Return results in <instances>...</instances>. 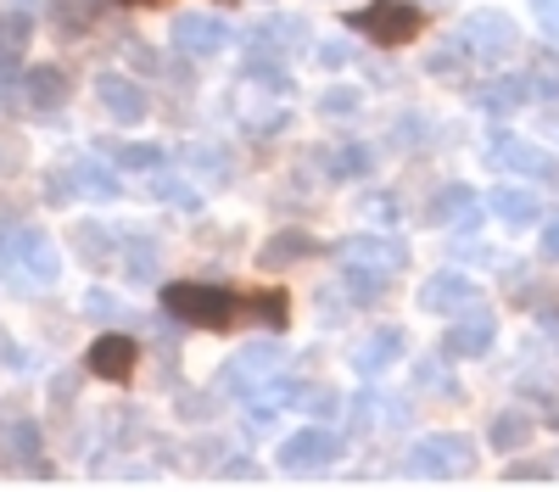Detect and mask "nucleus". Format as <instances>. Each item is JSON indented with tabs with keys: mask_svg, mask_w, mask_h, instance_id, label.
Masks as SVG:
<instances>
[{
	"mask_svg": "<svg viewBox=\"0 0 559 492\" xmlns=\"http://www.w3.org/2000/svg\"><path fill=\"white\" fill-rule=\"evenodd\" d=\"M515 23H509L503 12H476L471 23H464V45H471V57L476 62H498V57H509L515 51Z\"/></svg>",
	"mask_w": 559,
	"mask_h": 492,
	"instance_id": "nucleus-8",
	"label": "nucleus"
},
{
	"mask_svg": "<svg viewBox=\"0 0 559 492\" xmlns=\"http://www.w3.org/2000/svg\"><path fill=\"white\" fill-rule=\"evenodd\" d=\"M386 291V275H376V268H358V263H342V297L369 308V302H381Z\"/></svg>",
	"mask_w": 559,
	"mask_h": 492,
	"instance_id": "nucleus-23",
	"label": "nucleus"
},
{
	"mask_svg": "<svg viewBox=\"0 0 559 492\" xmlns=\"http://www.w3.org/2000/svg\"><path fill=\"white\" fill-rule=\"evenodd\" d=\"M548 470L543 465H515V470H509V481H543Z\"/></svg>",
	"mask_w": 559,
	"mask_h": 492,
	"instance_id": "nucleus-44",
	"label": "nucleus"
},
{
	"mask_svg": "<svg viewBox=\"0 0 559 492\" xmlns=\"http://www.w3.org/2000/svg\"><path fill=\"white\" fill-rule=\"evenodd\" d=\"M96 101H102L107 118H118V123H146V112H152L146 89H140L134 79H123V73H96Z\"/></svg>",
	"mask_w": 559,
	"mask_h": 492,
	"instance_id": "nucleus-10",
	"label": "nucleus"
},
{
	"mask_svg": "<svg viewBox=\"0 0 559 492\" xmlns=\"http://www.w3.org/2000/svg\"><path fill=\"white\" fill-rule=\"evenodd\" d=\"M397 358H403V331H376V336H369V341L358 347L353 364H358V375H364V381H376L381 370H392V364H397Z\"/></svg>",
	"mask_w": 559,
	"mask_h": 492,
	"instance_id": "nucleus-15",
	"label": "nucleus"
},
{
	"mask_svg": "<svg viewBox=\"0 0 559 492\" xmlns=\"http://www.w3.org/2000/svg\"><path fill=\"white\" fill-rule=\"evenodd\" d=\"M487 213L503 218L509 230H526V224H537V213H543L537 185H503V191H492V196H487Z\"/></svg>",
	"mask_w": 559,
	"mask_h": 492,
	"instance_id": "nucleus-14",
	"label": "nucleus"
},
{
	"mask_svg": "<svg viewBox=\"0 0 559 492\" xmlns=\"http://www.w3.org/2000/svg\"><path fill=\"white\" fill-rule=\"evenodd\" d=\"M471 202H476V196H471V191H464V185H448V191L437 196V207H431V218H453L459 207H471Z\"/></svg>",
	"mask_w": 559,
	"mask_h": 492,
	"instance_id": "nucleus-36",
	"label": "nucleus"
},
{
	"mask_svg": "<svg viewBox=\"0 0 559 492\" xmlns=\"http://www.w3.org/2000/svg\"><path fill=\"white\" fill-rule=\"evenodd\" d=\"M487 112H498V118H509V112H515L521 101H526V79H492L487 89H481V96H476Z\"/></svg>",
	"mask_w": 559,
	"mask_h": 492,
	"instance_id": "nucleus-28",
	"label": "nucleus"
},
{
	"mask_svg": "<svg viewBox=\"0 0 559 492\" xmlns=\"http://www.w3.org/2000/svg\"><path fill=\"white\" fill-rule=\"evenodd\" d=\"M191 163L207 173V179H229V157L218 146H191Z\"/></svg>",
	"mask_w": 559,
	"mask_h": 492,
	"instance_id": "nucleus-33",
	"label": "nucleus"
},
{
	"mask_svg": "<svg viewBox=\"0 0 559 492\" xmlns=\"http://www.w3.org/2000/svg\"><path fill=\"white\" fill-rule=\"evenodd\" d=\"M471 465H476V442L459 436V431L419 436L414 454H408V470H414V476H464Z\"/></svg>",
	"mask_w": 559,
	"mask_h": 492,
	"instance_id": "nucleus-4",
	"label": "nucleus"
},
{
	"mask_svg": "<svg viewBox=\"0 0 559 492\" xmlns=\"http://www.w3.org/2000/svg\"><path fill=\"white\" fill-rule=\"evenodd\" d=\"M302 403H308V415H319V420H331V415H336V403H342V397H336L331 386H319V392H308Z\"/></svg>",
	"mask_w": 559,
	"mask_h": 492,
	"instance_id": "nucleus-39",
	"label": "nucleus"
},
{
	"mask_svg": "<svg viewBox=\"0 0 559 492\" xmlns=\"http://www.w3.org/2000/svg\"><path fill=\"white\" fill-rule=\"evenodd\" d=\"M123 7H152V0H123Z\"/></svg>",
	"mask_w": 559,
	"mask_h": 492,
	"instance_id": "nucleus-45",
	"label": "nucleus"
},
{
	"mask_svg": "<svg viewBox=\"0 0 559 492\" xmlns=\"http://www.w3.org/2000/svg\"><path fill=\"white\" fill-rule=\"evenodd\" d=\"M358 101H364V96H358V89H347V84H336V89H324V96H319L313 107H319L324 118H347V112H358Z\"/></svg>",
	"mask_w": 559,
	"mask_h": 492,
	"instance_id": "nucleus-30",
	"label": "nucleus"
},
{
	"mask_svg": "<svg viewBox=\"0 0 559 492\" xmlns=\"http://www.w3.org/2000/svg\"><path fill=\"white\" fill-rule=\"evenodd\" d=\"M342 263H358V268H376V275H397V268L408 263V247L397 236H381V230H369V236H353L342 241Z\"/></svg>",
	"mask_w": 559,
	"mask_h": 492,
	"instance_id": "nucleus-7",
	"label": "nucleus"
},
{
	"mask_svg": "<svg viewBox=\"0 0 559 492\" xmlns=\"http://www.w3.org/2000/svg\"><path fill=\"white\" fill-rule=\"evenodd\" d=\"M107 157H112L118 168H134V173L163 168V146H146V141H112V146H107Z\"/></svg>",
	"mask_w": 559,
	"mask_h": 492,
	"instance_id": "nucleus-27",
	"label": "nucleus"
},
{
	"mask_svg": "<svg viewBox=\"0 0 559 492\" xmlns=\"http://www.w3.org/2000/svg\"><path fill=\"white\" fill-rule=\"evenodd\" d=\"M532 436H537V415H526V409L492 415V447H498V454H521Z\"/></svg>",
	"mask_w": 559,
	"mask_h": 492,
	"instance_id": "nucleus-17",
	"label": "nucleus"
},
{
	"mask_svg": "<svg viewBox=\"0 0 559 492\" xmlns=\"http://www.w3.org/2000/svg\"><path fill=\"white\" fill-rule=\"evenodd\" d=\"M129 62H134L140 73H157V57H152V45H129Z\"/></svg>",
	"mask_w": 559,
	"mask_h": 492,
	"instance_id": "nucleus-41",
	"label": "nucleus"
},
{
	"mask_svg": "<svg viewBox=\"0 0 559 492\" xmlns=\"http://www.w3.org/2000/svg\"><path fill=\"white\" fill-rule=\"evenodd\" d=\"M526 7H532L537 28H543L548 39H559V0H526Z\"/></svg>",
	"mask_w": 559,
	"mask_h": 492,
	"instance_id": "nucleus-37",
	"label": "nucleus"
},
{
	"mask_svg": "<svg viewBox=\"0 0 559 492\" xmlns=\"http://www.w3.org/2000/svg\"><path fill=\"white\" fill-rule=\"evenodd\" d=\"M84 313H96V320H129L123 302H118V297H107V291H84Z\"/></svg>",
	"mask_w": 559,
	"mask_h": 492,
	"instance_id": "nucleus-34",
	"label": "nucleus"
},
{
	"mask_svg": "<svg viewBox=\"0 0 559 492\" xmlns=\"http://www.w3.org/2000/svg\"><path fill=\"white\" fill-rule=\"evenodd\" d=\"M102 17V7L96 0H51V28L62 34V39H73V34H84L90 23Z\"/></svg>",
	"mask_w": 559,
	"mask_h": 492,
	"instance_id": "nucleus-24",
	"label": "nucleus"
},
{
	"mask_svg": "<svg viewBox=\"0 0 559 492\" xmlns=\"http://www.w3.org/2000/svg\"><path fill=\"white\" fill-rule=\"evenodd\" d=\"M73 392H79V375H73V370H68V375H57V381H51V397H57V403H68V397H73Z\"/></svg>",
	"mask_w": 559,
	"mask_h": 492,
	"instance_id": "nucleus-42",
	"label": "nucleus"
},
{
	"mask_svg": "<svg viewBox=\"0 0 559 492\" xmlns=\"http://www.w3.org/2000/svg\"><path fill=\"white\" fill-rule=\"evenodd\" d=\"M515 146H521V134H509V129H492V134H487V163H492V168H509V157H515Z\"/></svg>",
	"mask_w": 559,
	"mask_h": 492,
	"instance_id": "nucleus-32",
	"label": "nucleus"
},
{
	"mask_svg": "<svg viewBox=\"0 0 559 492\" xmlns=\"http://www.w3.org/2000/svg\"><path fill=\"white\" fill-rule=\"evenodd\" d=\"M73 247H79V257H84L90 268H107V263L118 257V236L107 230V224H79Z\"/></svg>",
	"mask_w": 559,
	"mask_h": 492,
	"instance_id": "nucleus-21",
	"label": "nucleus"
},
{
	"mask_svg": "<svg viewBox=\"0 0 559 492\" xmlns=\"http://www.w3.org/2000/svg\"><path fill=\"white\" fill-rule=\"evenodd\" d=\"M509 173L532 179V185H559V163H554V152H543V146H532V141L515 146V157H509Z\"/></svg>",
	"mask_w": 559,
	"mask_h": 492,
	"instance_id": "nucleus-18",
	"label": "nucleus"
},
{
	"mask_svg": "<svg viewBox=\"0 0 559 492\" xmlns=\"http://www.w3.org/2000/svg\"><path fill=\"white\" fill-rule=\"evenodd\" d=\"M280 370H286V347H274V341H252V347H241V352L218 370V392H229V397H252V392H258V386H269Z\"/></svg>",
	"mask_w": 559,
	"mask_h": 492,
	"instance_id": "nucleus-2",
	"label": "nucleus"
},
{
	"mask_svg": "<svg viewBox=\"0 0 559 492\" xmlns=\"http://www.w3.org/2000/svg\"><path fill=\"white\" fill-rule=\"evenodd\" d=\"M476 302V286L459 275V268H442V275H431L426 286H419V308L431 313H453V308H471Z\"/></svg>",
	"mask_w": 559,
	"mask_h": 492,
	"instance_id": "nucleus-13",
	"label": "nucleus"
},
{
	"mask_svg": "<svg viewBox=\"0 0 559 492\" xmlns=\"http://www.w3.org/2000/svg\"><path fill=\"white\" fill-rule=\"evenodd\" d=\"M73 179H79V196H96V202H112L123 185H118V173L102 163V157H79L73 163Z\"/></svg>",
	"mask_w": 559,
	"mask_h": 492,
	"instance_id": "nucleus-20",
	"label": "nucleus"
},
{
	"mask_svg": "<svg viewBox=\"0 0 559 492\" xmlns=\"http://www.w3.org/2000/svg\"><path fill=\"white\" fill-rule=\"evenodd\" d=\"M163 308L185 325H202V331H224L241 320V297L224 291V286H207V280H179L163 291Z\"/></svg>",
	"mask_w": 559,
	"mask_h": 492,
	"instance_id": "nucleus-1",
	"label": "nucleus"
},
{
	"mask_svg": "<svg viewBox=\"0 0 559 492\" xmlns=\"http://www.w3.org/2000/svg\"><path fill=\"white\" fill-rule=\"evenodd\" d=\"M313 62H319V68H347V62H353V45H347V39H324L319 51H313Z\"/></svg>",
	"mask_w": 559,
	"mask_h": 492,
	"instance_id": "nucleus-35",
	"label": "nucleus"
},
{
	"mask_svg": "<svg viewBox=\"0 0 559 492\" xmlns=\"http://www.w3.org/2000/svg\"><path fill=\"white\" fill-rule=\"evenodd\" d=\"M308 252H313V236H308V230H280V236L263 241L258 263L274 275V268H286V263H297V257H308Z\"/></svg>",
	"mask_w": 559,
	"mask_h": 492,
	"instance_id": "nucleus-19",
	"label": "nucleus"
},
{
	"mask_svg": "<svg viewBox=\"0 0 559 492\" xmlns=\"http://www.w3.org/2000/svg\"><path fill=\"white\" fill-rule=\"evenodd\" d=\"M241 320H258V325L280 331V325H286V297H280V291H252V297H241Z\"/></svg>",
	"mask_w": 559,
	"mask_h": 492,
	"instance_id": "nucleus-29",
	"label": "nucleus"
},
{
	"mask_svg": "<svg viewBox=\"0 0 559 492\" xmlns=\"http://www.w3.org/2000/svg\"><path fill=\"white\" fill-rule=\"evenodd\" d=\"M73 196H79L73 163H68V168H51V173H45V202H51V207H62V202H73Z\"/></svg>",
	"mask_w": 559,
	"mask_h": 492,
	"instance_id": "nucleus-31",
	"label": "nucleus"
},
{
	"mask_svg": "<svg viewBox=\"0 0 559 492\" xmlns=\"http://www.w3.org/2000/svg\"><path fill=\"white\" fill-rule=\"evenodd\" d=\"M224 39H229V28H224V17H213V12H179V17H174V51H185L191 62L218 57Z\"/></svg>",
	"mask_w": 559,
	"mask_h": 492,
	"instance_id": "nucleus-5",
	"label": "nucleus"
},
{
	"mask_svg": "<svg viewBox=\"0 0 559 492\" xmlns=\"http://www.w3.org/2000/svg\"><path fill=\"white\" fill-rule=\"evenodd\" d=\"M134 364H140V341L123 336V331L96 336V341H90V352H84V370H90V375H102V381H129Z\"/></svg>",
	"mask_w": 559,
	"mask_h": 492,
	"instance_id": "nucleus-6",
	"label": "nucleus"
},
{
	"mask_svg": "<svg viewBox=\"0 0 559 492\" xmlns=\"http://www.w3.org/2000/svg\"><path fill=\"white\" fill-rule=\"evenodd\" d=\"M419 23H426V12H419L414 0H369V7L353 17V28H358L369 45H381V51H392V45L414 39Z\"/></svg>",
	"mask_w": 559,
	"mask_h": 492,
	"instance_id": "nucleus-3",
	"label": "nucleus"
},
{
	"mask_svg": "<svg viewBox=\"0 0 559 492\" xmlns=\"http://www.w3.org/2000/svg\"><path fill=\"white\" fill-rule=\"evenodd\" d=\"M179 415H185V420H207L213 403H207L202 392H185V397H179Z\"/></svg>",
	"mask_w": 559,
	"mask_h": 492,
	"instance_id": "nucleus-40",
	"label": "nucleus"
},
{
	"mask_svg": "<svg viewBox=\"0 0 559 492\" xmlns=\"http://www.w3.org/2000/svg\"><path fill=\"white\" fill-rule=\"evenodd\" d=\"M336 447H342V442L324 431V425H308V431H297V436L280 442V465H286L292 476H302V470L331 465V459H336Z\"/></svg>",
	"mask_w": 559,
	"mask_h": 492,
	"instance_id": "nucleus-9",
	"label": "nucleus"
},
{
	"mask_svg": "<svg viewBox=\"0 0 559 492\" xmlns=\"http://www.w3.org/2000/svg\"><path fill=\"white\" fill-rule=\"evenodd\" d=\"M543 252L559 263V218H554V224H543Z\"/></svg>",
	"mask_w": 559,
	"mask_h": 492,
	"instance_id": "nucleus-43",
	"label": "nucleus"
},
{
	"mask_svg": "<svg viewBox=\"0 0 559 492\" xmlns=\"http://www.w3.org/2000/svg\"><path fill=\"white\" fill-rule=\"evenodd\" d=\"M7 454H12V465H23V470H39V476H51L34 454H39V425L34 420H12L7 425Z\"/></svg>",
	"mask_w": 559,
	"mask_h": 492,
	"instance_id": "nucleus-25",
	"label": "nucleus"
},
{
	"mask_svg": "<svg viewBox=\"0 0 559 492\" xmlns=\"http://www.w3.org/2000/svg\"><path fill=\"white\" fill-rule=\"evenodd\" d=\"M152 196L157 202H174V207H202V191H197V179L191 173H163V168H152Z\"/></svg>",
	"mask_w": 559,
	"mask_h": 492,
	"instance_id": "nucleus-22",
	"label": "nucleus"
},
{
	"mask_svg": "<svg viewBox=\"0 0 559 492\" xmlns=\"http://www.w3.org/2000/svg\"><path fill=\"white\" fill-rule=\"evenodd\" d=\"M0 370H28V352L12 341V331L0 325Z\"/></svg>",
	"mask_w": 559,
	"mask_h": 492,
	"instance_id": "nucleus-38",
	"label": "nucleus"
},
{
	"mask_svg": "<svg viewBox=\"0 0 559 492\" xmlns=\"http://www.w3.org/2000/svg\"><path fill=\"white\" fill-rule=\"evenodd\" d=\"M492 336H498L492 313H464V320L448 325L442 352H448V358H481V352H492Z\"/></svg>",
	"mask_w": 559,
	"mask_h": 492,
	"instance_id": "nucleus-11",
	"label": "nucleus"
},
{
	"mask_svg": "<svg viewBox=\"0 0 559 492\" xmlns=\"http://www.w3.org/2000/svg\"><path fill=\"white\" fill-rule=\"evenodd\" d=\"M23 101H28V112H62V101H68V73L51 68V62L28 68V73H23Z\"/></svg>",
	"mask_w": 559,
	"mask_h": 492,
	"instance_id": "nucleus-12",
	"label": "nucleus"
},
{
	"mask_svg": "<svg viewBox=\"0 0 559 492\" xmlns=\"http://www.w3.org/2000/svg\"><path fill=\"white\" fill-rule=\"evenodd\" d=\"M118 263H123V275L134 280V286H146V280H157V241L152 236H118Z\"/></svg>",
	"mask_w": 559,
	"mask_h": 492,
	"instance_id": "nucleus-16",
	"label": "nucleus"
},
{
	"mask_svg": "<svg viewBox=\"0 0 559 492\" xmlns=\"http://www.w3.org/2000/svg\"><path fill=\"white\" fill-rule=\"evenodd\" d=\"M369 163H376V157H369V146L342 141L331 157H324V173H331V179H364V173H369Z\"/></svg>",
	"mask_w": 559,
	"mask_h": 492,
	"instance_id": "nucleus-26",
	"label": "nucleus"
}]
</instances>
